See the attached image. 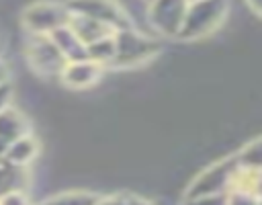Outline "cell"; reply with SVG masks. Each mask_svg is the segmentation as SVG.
Listing matches in <instances>:
<instances>
[{
    "label": "cell",
    "instance_id": "ba28073f",
    "mask_svg": "<svg viewBox=\"0 0 262 205\" xmlns=\"http://www.w3.org/2000/svg\"><path fill=\"white\" fill-rule=\"evenodd\" d=\"M104 68L94 64L92 59H78V61H68L59 74V84L66 90L74 92H84L92 90L104 76Z\"/></svg>",
    "mask_w": 262,
    "mask_h": 205
},
{
    "label": "cell",
    "instance_id": "6da1fadb",
    "mask_svg": "<svg viewBox=\"0 0 262 205\" xmlns=\"http://www.w3.org/2000/svg\"><path fill=\"white\" fill-rule=\"evenodd\" d=\"M162 53V39L156 35L127 27L121 31H115V61L111 68L117 70H135L141 68Z\"/></svg>",
    "mask_w": 262,
    "mask_h": 205
},
{
    "label": "cell",
    "instance_id": "d4e9b609",
    "mask_svg": "<svg viewBox=\"0 0 262 205\" xmlns=\"http://www.w3.org/2000/svg\"><path fill=\"white\" fill-rule=\"evenodd\" d=\"M143 2H145V4H147V2H151V0H143Z\"/></svg>",
    "mask_w": 262,
    "mask_h": 205
},
{
    "label": "cell",
    "instance_id": "4316f807",
    "mask_svg": "<svg viewBox=\"0 0 262 205\" xmlns=\"http://www.w3.org/2000/svg\"><path fill=\"white\" fill-rule=\"evenodd\" d=\"M188 2H194V0H188Z\"/></svg>",
    "mask_w": 262,
    "mask_h": 205
},
{
    "label": "cell",
    "instance_id": "3957f363",
    "mask_svg": "<svg viewBox=\"0 0 262 205\" xmlns=\"http://www.w3.org/2000/svg\"><path fill=\"white\" fill-rule=\"evenodd\" d=\"M23 41V57L31 74H35L39 80H57L68 64L59 49L53 45V41L47 35H29L25 33Z\"/></svg>",
    "mask_w": 262,
    "mask_h": 205
},
{
    "label": "cell",
    "instance_id": "ac0fdd59",
    "mask_svg": "<svg viewBox=\"0 0 262 205\" xmlns=\"http://www.w3.org/2000/svg\"><path fill=\"white\" fill-rule=\"evenodd\" d=\"M0 205H31L27 191H10L0 197Z\"/></svg>",
    "mask_w": 262,
    "mask_h": 205
},
{
    "label": "cell",
    "instance_id": "30bf717a",
    "mask_svg": "<svg viewBox=\"0 0 262 205\" xmlns=\"http://www.w3.org/2000/svg\"><path fill=\"white\" fill-rule=\"evenodd\" d=\"M39 154H41V144L33 133H29V135H23V137L6 144L4 162L18 166V168H29L39 158Z\"/></svg>",
    "mask_w": 262,
    "mask_h": 205
},
{
    "label": "cell",
    "instance_id": "cb8c5ba5",
    "mask_svg": "<svg viewBox=\"0 0 262 205\" xmlns=\"http://www.w3.org/2000/svg\"><path fill=\"white\" fill-rule=\"evenodd\" d=\"M4 152H6V141L0 139V162L4 160Z\"/></svg>",
    "mask_w": 262,
    "mask_h": 205
},
{
    "label": "cell",
    "instance_id": "4fadbf2b",
    "mask_svg": "<svg viewBox=\"0 0 262 205\" xmlns=\"http://www.w3.org/2000/svg\"><path fill=\"white\" fill-rule=\"evenodd\" d=\"M98 197H100L98 193L88 189H70L49 195L47 199L41 201V205H96Z\"/></svg>",
    "mask_w": 262,
    "mask_h": 205
},
{
    "label": "cell",
    "instance_id": "8992f818",
    "mask_svg": "<svg viewBox=\"0 0 262 205\" xmlns=\"http://www.w3.org/2000/svg\"><path fill=\"white\" fill-rule=\"evenodd\" d=\"M188 0H151L145 8V25L158 39H178Z\"/></svg>",
    "mask_w": 262,
    "mask_h": 205
},
{
    "label": "cell",
    "instance_id": "7402d4cb",
    "mask_svg": "<svg viewBox=\"0 0 262 205\" xmlns=\"http://www.w3.org/2000/svg\"><path fill=\"white\" fill-rule=\"evenodd\" d=\"M244 2H246V6H248L256 16L262 18V0H244Z\"/></svg>",
    "mask_w": 262,
    "mask_h": 205
},
{
    "label": "cell",
    "instance_id": "484cf974",
    "mask_svg": "<svg viewBox=\"0 0 262 205\" xmlns=\"http://www.w3.org/2000/svg\"><path fill=\"white\" fill-rule=\"evenodd\" d=\"M258 205H262V199H260V203H258Z\"/></svg>",
    "mask_w": 262,
    "mask_h": 205
},
{
    "label": "cell",
    "instance_id": "277c9868",
    "mask_svg": "<svg viewBox=\"0 0 262 205\" xmlns=\"http://www.w3.org/2000/svg\"><path fill=\"white\" fill-rule=\"evenodd\" d=\"M70 10L63 0H31L20 10V27L29 35H51L70 23Z\"/></svg>",
    "mask_w": 262,
    "mask_h": 205
},
{
    "label": "cell",
    "instance_id": "7a4b0ae2",
    "mask_svg": "<svg viewBox=\"0 0 262 205\" xmlns=\"http://www.w3.org/2000/svg\"><path fill=\"white\" fill-rule=\"evenodd\" d=\"M229 14V0H194L188 2L178 41H203L217 33Z\"/></svg>",
    "mask_w": 262,
    "mask_h": 205
},
{
    "label": "cell",
    "instance_id": "52a82bcc",
    "mask_svg": "<svg viewBox=\"0 0 262 205\" xmlns=\"http://www.w3.org/2000/svg\"><path fill=\"white\" fill-rule=\"evenodd\" d=\"M70 14L86 16L92 20H98L113 31H121L127 27H133L131 18L119 4V0H63Z\"/></svg>",
    "mask_w": 262,
    "mask_h": 205
},
{
    "label": "cell",
    "instance_id": "8fae6325",
    "mask_svg": "<svg viewBox=\"0 0 262 205\" xmlns=\"http://www.w3.org/2000/svg\"><path fill=\"white\" fill-rule=\"evenodd\" d=\"M49 39H51L53 45L59 49V53L63 55L66 61L88 59V55H86V45L78 39V35L70 29V25L59 27L57 31H53V33L49 35Z\"/></svg>",
    "mask_w": 262,
    "mask_h": 205
},
{
    "label": "cell",
    "instance_id": "44dd1931",
    "mask_svg": "<svg viewBox=\"0 0 262 205\" xmlns=\"http://www.w3.org/2000/svg\"><path fill=\"white\" fill-rule=\"evenodd\" d=\"M10 74H12V70H10L8 61H6V57H4V55H0V84L10 82Z\"/></svg>",
    "mask_w": 262,
    "mask_h": 205
},
{
    "label": "cell",
    "instance_id": "2e32d148",
    "mask_svg": "<svg viewBox=\"0 0 262 205\" xmlns=\"http://www.w3.org/2000/svg\"><path fill=\"white\" fill-rule=\"evenodd\" d=\"M260 199L246 189H231L227 193V205H258Z\"/></svg>",
    "mask_w": 262,
    "mask_h": 205
},
{
    "label": "cell",
    "instance_id": "5bb4252c",
    "mask_svg": "<svg viewBox=\"0 0 262 205\" xmlns=\"http://www.w3.org/2000/svg\"><path fill=\"white\" fill-rule=\"evenodd\" d=\"M86 55L94 64H98L104 70H108L113 66V61H115V33H111V35L86 45Z\"/></svg>",
    "mask_w": 262,
    "mask_h": 205
},
{
    "label": "cell",
    "instance_id": "9c48e42d",
    "mask_svg": "<svg viewBox=\"0 0 262 205\" xmlns=\"http://www.w3.org/2000/svg\"><path fill=\"white\" fill-rule=\"evenodd\" d=\"M29 133H33V127H31V117L27 115V111L16 107L14 102L6 107L4 111H0V139L2 141L10 144Z\"/></svg>",
    "mask_w": 262,
    "mask_h": 205
},
{
    "label": "cell",
    "instance_id": "9a60e30c",
    "mask_svg": "<svg viewBox=\"0 0 262 205\" xmlns=\"http://www.w3.org/2000/svg\"><path fill=\"white\" fill-rule=\"evenodd\" d=\"M235 162L244 170H262V135L248 141L235 154Z\"/></svg>",
    "mask_w": 262,
    "mask_h": 205
},
{
    "label": "cell",
    "instance_id": "5b68a950",
    "mask_svg": "<svg viewBox=\"0 0 262 205\" xmlns=\"http://www.w3.org/2000/svg\"><path fill=\"white\" fill-rule=\"evenodd\" d=\"M237 172H239V166L235 162V156L217 160L192 178V182L184 193V199L207 197V195H227L235 187Z\"/></svg>",
    "mask_w": 262,
    "mask_h": 205
},
{
    "label": "cell",
    "instance_id": "e0dca14e",
    "mask_svg": "<svg viewBox=\"0 0 262 205\" xmlns=\"http://www.w3.org/2000/svg\"><path fill=\"white\" fill-rule=\"evenodd\" d=\"M182 205H227V195H207V197H190L184 199Z\"/></svg>",
    "mask_w": 262,
    "mask_h": 205
},
{
    "label": "cell",
    "instance_id": "d6986e66",
    "mask_svg": "<svg viewBox=\"0 0 262 205\" xmlns=\"http://www.w3.org/2000/svg\"><path fill=\"white\" fill-rule=\"evenodd\" d=\"M12 102H14V86H12V82L0 84V111L10 107Z\"/></svg>",
    "mask_w": 262,
    "mask_h": 205
},
{
    "label": "cell",
    "instance_id": "7c38bea8",
    "mask_svg": "<svg viewBox=\"0 0 262 205\" xmlns=\"http://www.w3.org/2000/svg\"><path fill=\"white\" fill-rule=\"evenodd\" d=\"M68 25H70V29L78 35V39L84 45H90V43H94V41H98V39L115 33L111 27H106V25H102L98 20H92V18H86V16H76V14L70 16V23Z\"/></svg>",
    "mask_w": 262,
    "mask_h": 205
},
{
    "label": "cell",
    "instance_id": "ffe728a7",
    "mask_svg": "<svg viewBox=\"0 0 262 205\" xmlns=\"http://www.w3.org/2000/svg\"><path fill=\"white\" fill-rule=\"evenodd\" d=\"M96 205H129V195H100Z\"/></svg>",
    "mask_w": 262,
    "mask_h": 205
},
{
    "label": "cell",
    "instance_id": "603a6c76",
    "mask_svg": "<svg viewBox=\"0 0 262 205\" xmlns=\"http://www.w3.org/2000/svg\"><path fill=\"white\" fill-rule=\"evenodd\" d=\"M129 205H156L147 199H141V197H129Z\"/></svg>",
    "mask_w": 262,
    "mask_h": 205
}]
</instances>
